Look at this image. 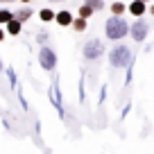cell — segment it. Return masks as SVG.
I'll return each mask as SVG.
<instances>
[{"label": "cell", "instance_id": "18", "mask_svg": "<svg viewBox=\"0 0 154 154\" xmlns=\"http://www.w3.org/2000/svg\"><path fill=\"white\" fill-rule=\"evenodd\" d=\"M7 79H9L11 86H16V70L14 68H7Z\"/></svg>", "mask_w": 154, "mask_h": 154}, {"label": "cell", "instance_id": "26", "mask_svg": "<svg viewBox=\"0 0 154 154\" xmlns=\"http://www.w3.org/2000/svg\"><path fill=\"white\" fill-rule=\"evenodd\" d=\"M140 2H145V5H147V2H149V0H140Z\"/></svg>", "mask_w": 154, "mask_h": 154}, {"label": "cell", "instance_id": "6", "mask_svg": "<svg viewBox=\"0 0 154 154\" xmlns=\"http://www.w3.org/2000/svg\"><path fill=\"white\" fill-rule=\"evenodd\" d=\"M50 100H52L54 109H57L59 118H63V106H61V91H59V79H54L50 86Z\"/></svg>", "mask_w": 154, "mask_h": 154}, {"label": "cell", "instance_id": "11", "mask_svg": "<svg viewBox=\"0 0 154 154\" xmlns=\"http://www.w3.org/2000/svg\"><path fill=\"white\" fill-rule=\"evenodd\" d=\"M125 11H127V5L122 0H113L111 2V16H122Z\"/></svg>", "mask_w": 154, "mask_h": 154}, {"label": "cell", "instance_id": "23", "mask_svg": "<svg viewBox=\"0 0 154 154\" xmlns=\"http://www.w3.org/2000/svg\"><path fill=\"white\" fill-rule=\"evenodd\" d=\"M0 2H2V5H5V2H11V0H0Z\"/></svg>", "mask_w": 154, "mask_h": 154}, {"label": "cell", "instance_id": "20", "mask_svg": "<svg viewBox=\"0 0 154 154\" xmlns=\"http://www.w3.org/2000/svg\"><path fill=\"white\" fill-rule=\"evenodd\" d=\"M0 41H5V29L0 27Z\"/></svg>", "mask_w": 154, "mask_h": 154}, {"label": "cell", "instance_id": "8", "mask_svg": "<svg viewBox=\"0 0 154 154\" xmlns=\"http://www.w3.org/2000/svg\"><path fill=\"white\" fill-rule=\"evenodd\" d=\"M14 18L18 20L20 25H23V23H27V20L32 18V7H29V5H23L18 11H14Z\"/></svg>", "mask_w": 154, "mask_h": 154}, {"label": "cell", "instance_id": "22", "mask_svg": "<svg viewBox=\"0 0 154 154\" xmlns=\"http://www.w3.org/2000/svg\"><path fill=\"white\" fill-rule=\"evenodd\" d=\"M20 2H23V5H32V0H20Z\"/></svg>", "mask_w": 154, "mask_h": 154}, {"label": "cell", "instance_id": "16", "mask_svg": "<svg viewBox=\"0 0 154 154\" xmlns=\"http://www.w3.org/2000/svg\"><path fill=\"white\" fill-rule=\"evenodd\" d=\"M14 18V14H11L9 9H0V25H5L7 20H11Z\"/></svg>", "mask_w": 154, "mask_h": 154}, {"label": "cell", "instance_id": "15", "mask_svg": "<svg viewBox=\"0 0 154 154\" xmlns=\"http://www.w3.org/2000/svg\"><path fill=\"white\" fill-rule=\"evenodd\" d=\"M93 14H95V11H93V9H91V7H88V5H86V2H84V5H82V7H79V18H84V20H86V18H91V16H93Z\"/></svg>", "mask_w": 154, "mask_h": 154}, {"label": "cell", "instance_id": "5", "mask_svg": "<svg viewBox=\"0 0 154 154\" xmlns=\"http://www.w3.org/2000/svg\"><path fill=\"white\" fill-rule=\"evenodd\" d=\"M147 34H149V23H147V20L136 18L134 23L129 25V36L134 38L136 43H143L145 38H147Z\"/></svg>", "mask_w": 154, "mask_h": 154}, {"label": "cell", "instance_id": "1", "mask_svg": "<svg viewBox=\"0 0 154 154\" xmlns=\"http://www.w3.org/2000/svg\"><path fill=\"white\" fill-rule=\"evenodd\" d=\"M127 34H129V23H127L122 16H111V18H106L104 36L109 38V41H120V38H125Z\"/></svg>", "mask_w": 154, "mask_h": 154}, {"label": "cell", "instance_id": "13", "mask_svg": "<svg viewBox=\"0 0 154 154\" xmlns=\"http://www.w3.org/2000/svg\"><path fill=\"white\" fill-rule=\"evenodd\" d=\"M72 29H75V32H84V29L88 27V20H84V18H72Z\"/></svg>", "mask_w": 154, "mask_h": 154}, {"label": "cell", "instance_id": "14", "mask_svg": "<svg viewBox=\"0 0 154 154\" xmlns=\"http://www.w3.org/2000/svg\"><path fill=\"white\" fill-rule=\"evenodd\" d=\"M84 2H86L93 11H102L104 9V0H84Z\"/></svg>", "mask_w": 154, "mask_h": 154}, {"label": "cell", "instance_id": "27", "mask_svg": "<svg viewBox=\"0 0 154 154\" xmlns=\"http://www.w3.org/2000/svg\"><path fill=\"white\" fill-rule=\"evenodd\" d=\"M152 45H154V43H152Z\"/></svg>", "mask_w": 154, "mask_h": 154}, {"label": "cell", "instance_id": "4", "mask_svg": "<svg viewBox=\"0 0 154 154\" xmlns=\"http://www.w3.org/2000/svg\"><path fill=\"white\" fill-rule=\"evenodd\" d=\"M38 66L43 68L45 72H52L57 68V52L50 45H43V48L38 50Z\"/></svg>", "mask_w": 154, "mask_h": 154}, {"label": "cell", "instance_id": "10", "mask_svg": "<svg viewBox=\"0 0 154 154\" xmlns=\"http://www.w3.org/2000/svg\"><path fill=\"white\" fill-rule=\"evenodd\" d=\"M54 20H57L61 27H68V25L72 23V16H70V11H57V14H54Z\"/></svg>", "mask_w": 154, "mask_h": 154}, {"label": "cell", "instance_id": "25", "mask_svg": "<svg viewBox=\"0 0 154 154\" xmlns=\"http://www.w3.org/2000/svg\"><path fill=\"white\" fill-rule=\"evenodd\" d=\"M0 72H2V59H0Z\"/></svg>", "mask_w": 154, "mask_h": 154}, {"label": "cell", "instance_id": "19", "mask_svg": "<svg viewBox=\"0 0 154 154\" xmlns=\"http://www.w3.org/2000/svg\"><path fill=\"white\" fill-rule=\"evenodd\" d=\"M104 97H106V88L102 86V91H100V102H104Z\"/></svg>", "mask_w": 154, "mask_h": 154}, {"label": "cell", "instance_id": "12", "mask_svg": "<svg viewBox=\"0 0 154 154\" xmlns=\"http://www.w3.org/2000/svg\"><path fill=\"white\" fill-rule=\"evenodd\" d=\"M38 18L43 20V23H50V20H54V11L48 9V7H43V9L38 11Z\"/></svg>", "mask_w": 154, "mask_h": 154}, {"label": "cell", "instance_id": "3", "mask_svg": "<svg viewBox=\"0 0 154 154\" xmlns=\"http://www.w3.org/2000/svg\"><path fill=\"white\" fill-rule=\"evenodd\" d=\"M104 43H102V38H88L86 43L82 48V57L84 61H97V59L104 54Z\"/></svg>", "mask_w": 154, "mask_h": 154}, {"label": "cell", "instance_id": "24", "mask_svg": "<svg viewBox=\"0 0 154 154\" xmlns=\"http://www.w3.org/2000/svg\"><path fill=\"white\" fill-rule=\"evenodd\" d=\"M50 2H63V0H50Z\"/></svg>", "mask_w": 154, "mask_h": 154}, {"label": "cell", "instance_id": "2", "mask_svg": "<svg viewBox=\"0 0 154 154\" xmlns=\"http://www.w3.org/2000/svg\"><path fill=\"white\" fill-rule=\"evenodd\" d=\"M131 61H134V54H131L129 45L116 43L111 48V52H109V66L111 68H127Z\"/></svg>", "mask_w": 154, "mask_h": 154}, {"label": "cell", "instance_id": "17", "mask_svg": "<svg viewBox=\"0 0 154 154\" xmlns=\"http://www.w3.org/2000/svg\"><path fill=\"white\" fill-rule=\"evenodd\" d=\"M36 41H38V43H41V48H43V45H48V41H50V34L41 32V34H38V36H36Z\"/></svg>", "mask_w": 154, "mask_h": 154}, {"label": "cell", "instance_id": "21", "mask_svg": "<svg viewBox=\"0 0 154 154\" xmlns=\"http://www.w3.org/2000/svg\"><path fill=\"white\" fill-rule=\"evenodd\" d=\"M147 11H149V14L154 16V5H149V7H147Z\"/></svg>", "mask_w": 154, "mask_h": 154}, {"label": "cell", "instance_id": "7", "mask_svg": "<svg viewBox=\"0 0 154 154\" xmlns=\"http://www.w3.org/2000/svg\"><path fill=\"white\" fill-rule=\"evenodd\" d=\"M127 11H129L134 18H143V16L147 14V5L140 2V0H131L129 5H127Z\"/></svg>", "mask_w": 154, "mask_h": 154}, {"label": "cell", "instance_id": "9", "mask_svg": "<svg viewBox=\"0 0 154 154\" xmlns=\"http://www.w3.org/2000/svg\"><path fill=\"white\" fill-rule=\"evenodd\" d=\"M20 29H23V25H20L16 18H11V20H7V23H5V32L9 34V36H18Z\"/></svg>", "mask_w": 154, "mask_h": 154}]
</instances>
